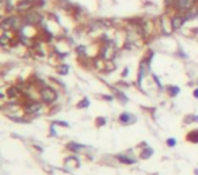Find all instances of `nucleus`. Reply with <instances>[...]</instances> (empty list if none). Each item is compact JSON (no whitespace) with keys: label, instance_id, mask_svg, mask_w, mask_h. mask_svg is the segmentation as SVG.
Listing matches in <instances>:
<instances>
[{"label":"nucleus","instance_id":"obj_1","mask_svg":"<svg viewBox=\"0 0 198 175\" xmlns=\"http://www.w3.org/2000/svg\"><path fill=\"white\" fill-rule=\"evenodd\" d=\"M39 96L44 102L52 103V102L56 100L57 92H56V90H53L52 87H44V88H41V91H39Z\"/></svg>","mask_w":198,"mask_h":175},{"label":"nucleus","instance_id":"obj_2","mask_svg":"<svg viewBox=\"0 0 198 175\" xmlns=\"http://www.w3.org/2000/svg\"><path fill=\"white\" fill-rule=\"evenodd\" d=\"M174 6L178 11H189L194 6V0H175Z\"/></svg>","mask_w":198,"mask_h":175},{"label":"nucleus","instance_id":"obj_3","mask_svg":"<svg viewBox=\"0 0 198 175\" xmlns=\"http://www.w3.org/2000/svg\"><path fill=\"white\" fill-rule=\"evenodd\" d=\"M186 16H183V15H175V16H172V19H171V28L172 30H179L180 27L183 26V23L186 22Z\"/></svg>","mask_w":198,"mask_h":175},{"label":"nucleus","instance_id":"obj_4","mask_svg":"<svg viewBox=\"0 0 198 175\" xmlns=\"http://www.w3.org/2000/svg\"><path fill=\"white\" fill-rule=\"evenodd\" d=\"M16 26H18V18H15V16H8V18L3 19V22H2L3 30H8V28L16 27Z\"/></svg>","mask_w":198,"mask_h":175},{"label":"nucleus","instance_id":"obj_5","mask_svg":"<svg viewBox=\"0 0 198 175\" xmlns=\"http://www.w3.org/2000/svg\"><path fill=\"white\" fill-rule=\"evenodd\" d=\"M42 16H41L38 12H29V14L24 16V22L29 23V24H37L41 22Z\"/></svg>","mask_w":198,"mask_h":175},{"label":"nucleus","instance_id":"obj_6","mask_svg":"<svg viewBox=\"0 0 198 175\" xmlns=\"http://www.w3.org/2000/svg\"><path fill=\"white\" fill-rule=\"evenodd\" d=\"M41 103L38 102H29V103L24 106V113L26 114H33V113H38L41 109Z\"/></svg>","mask_w":198,"mask_h":175},{"label":"nucleus","instance_id":"obj_7","mask_svg":"<svg viewBox=\"0 0 198 175\" xmlns=\"http://www.w3.org/2000/svg\"><path fill=\"white\" fill-rule=\"evenodd\" d=\"M33 7V2L31 0H20L16 6V10L19 12H27L30 8Z\"/></svg>","mask_w":198,"mask_h":175},{"label":"nucleus","instance_id":"obj_8","mask_svg":"<svg viewBox=\"0 0 198 175\" xmlns=\"http://www.w3.org/2000/svg\"><path fill=\"white\" fill-rule=\"evenodd\" d=\"M12 39V34L8 30H3V34L0 37V44H2V46H7V44L10 42Z\"/></svg>","mask_w":198,"mask_h":175},{"label":"nucleus","instance_id":"obj_9","mask_svg":"<svg viewBox=\"0 0 198 175\" xmlns=\"http://www.w3.org/2000/svg\"><path fill=\"white\" fill-rule=\"evenodd\" d=\"M65 166L67 167H79V159L76 156H69L65 159Z\"/></svg>","mask_w":198,"mask_h":175},{"label":"nucleus","instance_id":"obj_10","mask_svg":"<svg viewBox=\"0 0 198 175\" xmlns=\"http://www.w3.org/2000/svg\"><path fill=\"white\" fill-rule=\"evenodd\" d=\"M117 159L121 163H125V164H133V163L136 162L134 159H132L129 156H126V155H117Z\"/></svg>","mask_w":198,"mask_h":175},{"label":"nucleus","instance_id":"obj_11","mask_svg":"<svg viewBox=\"0 0 198 175\" xmlns=\"http://www.w3.org/2000/svg\"><path fill=\"white\" fill-rule=\"evenodd\" d=\"M152 155H154V149L149 148V147H145L143 151H141V153H140V156H141L143 159H148V157H151Z\"/></svg>","mask_w":198,"mask_h":175},{"label":"nucleus","instance_id":"obj_12","mask_svg":"<svg viewBox=\"0 0 198 175\" xmlns=\"http://www.w3.org/2000/svg\"><path fill=\"white\" fill-rule=\"evenodd\" d=\"M187 140L190 142H198V130H193L187 134Z\"/></svg>","mask_w":198,"mask_h":175},{"label":"nucleus","instance_id":"obj_13","mask_svg":"<svg viewBox=\"0 0 198 175\" xmlns=\"http://www.w3.org/2000/svg\"><path fill=\"white\" fill-rule=\"evenodd\" d=\"M68 149H72L75 152H79V151L83 149V145L81 144H76V142H69L68 144Z\"/></svg>","mask_w":198,"mask_h":175},{"label":"nucleus","instance_id":"obj_14","mask_svg":"<svg viewBox=\"0 0 198 175\" xmlns=\"http://www.w3.org/2000/svg\"><path fill=\"white\" fill-rule=\"evenodd\" d=\"M119 122H122V124H129L130 122V114L129 113H123L119 116Z\"/></svg>","mask_w":198,"mask_h":175},{"label":"nucleus","instance_id":"obj_15","mask_svg":"<svg viewBox=\"0 0 198 175\" xmlns=\"http://www.w3.org/2000/svg\"><path fill=\"white\" fill-rule=\"evenodd\" d=\"M7 94H8V96H10V98H15L16 95H18V90H16L15 87H12V88H8Z\"/></svg>","mask_w":198,"mask_h":175},{"label":"nucleus","instance_id":"obj_16","mask_svg":"<svg viewBox=\"0 0 198 175\" xmlns=\"http://www.w3.org/2000/svg\"><path fill=\"white\" fill-rule=\"evenodd\" d=\"M178 92H179V88L178 87H170V95L171 96L178 95Z\"/></svg>","mask_w":198,"mask_h":175},{"label":"nucleus","instance_id":"obj_17","mask_svg":"<svg viewBox=\"0 0 198 175\" xmlns=\"http://www.w3.org/2000/svg\"><path fill=\"white\" fill-rule=\"evenodd\" d=\"M88 105H90L88 99H83V100H81V103H79V105H77V107H79V109H81V107H87Z\"/></svg>","mask_w":198,"mask_h":175},{"label":"nucleus","instance_id":"obj_18","mask_svg":"<svg viewBox=\"0 0 198 175\" xmlns=\"http://www.w3.org/2000/svg\"><path fill=\"white\" fill-rule=\"evenodd\" d=\"M176 144V140H175V138H168V140H167V145L168 147H174Z\"/></svg>","mask_w":198,"mask_h":175},{"label":"nucleus","instance_id":"obj_19","mask_svg":"<svg viewBox=\"0 0 198 175\" xmlns=\"http://www.w3.org/2000/svg\"><path fill=\"white\" fill-rule=\"evenodd\" d=\"M96 124H98V125H105V118H98V120H96Z\"/></svg>","mask_w":198,"mask_h":175},{"label":"nucleus","instance_id":"obj_20","mask_svg":"<svg viewBox=\"0 0 198 175\" xmlns=\"http://www.w3.org/2000/svg\"><path fill=\"white\" fill-rule=\"evenodd\" d=\"M193 94H194V96H195V98H198V88H195V90H194V92H193Z\"/></svg>","mask_w":198,"mask_h":175}]
</instances>
